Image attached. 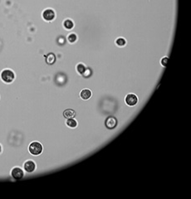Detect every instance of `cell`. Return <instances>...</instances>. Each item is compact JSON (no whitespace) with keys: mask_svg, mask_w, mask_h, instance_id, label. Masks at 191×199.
Listing matches in <instances>:
<instances>
[{"mask_svg":"<svg viewBox=\"0 0 191 199\" xmlns=\"http://www.w3.org/2000/svg\"><path fill=\"white\" fill-rule=\"evenodd\" d=\"M15 78V75L13 72L10 70V69H5L3 72H1V79L3 80V82L5 83H11L13 82Z\"/></svg>","mask_w":191,"mask_h":199,"instance_id":"6da1fadb","label":"cell"},{"mask_svg":"<svg viewBox=\"0 0 191 199\" xmlns=\"http://www.w3.org/2000/svg\"><path fill=\"white\" fill-rule=\"evenodd\" d=\"M28 150L33 155H39L42 152V145L39 142H32L30 143Z\"/></svg>","mask_w":191,"mask_h":199,"instance_id":"7a4b0ae2","label":"cell"},{"mask_svg":"<svg viewBox=\"0 0 191 199\" xmlns=\"http://www.w3.org/2000/svg\"><path fill=\"white\" fill-rule=\"evenodd\" d=\"M125 101L127 105H129V106H134L138 102V97L136 96L135 94L130 93V94H128L125 96Z\"/></svg>","mask_w":191,"mask_h":199,"instance_id":"3957f363","label":"cell"},{"mask_svg":"<svg viewBox=\"0 0 191 199\" xmlns=\"http://www.w3.org/2000/svg\"><path fill=\"white\" fill-rule=\"evenodd\" d=\"M42 18H43L44 20L46 21H52L55 18V12L52 10V9L47 8L46 10L43 11V13H42Z\"/></svg>","mask_w":191,"mask_h":199,"instance_id":"277c9868","label":"cell"},{"mask_svg":"<svg viewBox=\"0 0 191 199\" xmlns=\"http://www.w3.org/2000/svg\"><path fill=\"white\" fill-rule=\"evenodd\" d=\"M116 124H117V120H116V118L113 117V116H109V117L106 118V122H105V125L107 129H112L114 128H116Z\"/></svg>","mask_w":191,"mask_h":199,"instance_id":"5b68a950","label":"cell"},{"mask_svg":"<svg viewBox=\"0 0 191 199\" xmlns=\"http://www.w3.org/2000/svg\"><path fill=\"white\" fill-rule=\"evenodd\" d=\"M11 174H12V177L13 179L18 180V179H23V171L20 168L16 167L14 169H13L12 172H11Z\"/></svg>","mask_w":191,"mask_h":199,"instance_id":"8992f818","label":"cell"},{"mask_svg":"<svg viewBox=\"0 0 191 199\" xmlns=\"http://www.w3.org/2000/svg\"><path fill=\"white\" fill-rule=\"evenodd\" d=\"M23 167H24V169L26 170L27 173H32L36 169V164L33 161L28 160V161H27L26 163H24Z\"/></svg>","mask_w":191,"mask_h":199,"instance_id":"52a82bcc","label":"cell"},{"mask_svg":"<svg viewBox=\"0 0 191 199\" xmlns=\"http://www.w3.org/2000/svg\"><path fill=\"white\" fill-rule=\"evenodd\" d=\"M80 96L82 100H85V101L89 100L92 96V91L90 90H88V89H84L80 93Z\"/></svg>","mask_w":191,"mask_h":199,"instance_id":"ba28073f","label":"cell"},{"mask_svg":"<svg viewBox=\"0 0 191 199\" xmlns=\"http://www.w3.org/2000/svg\"><path fill=\"white\" fill-rule=\"evenodd\" d=\"M76 115V112L72 110V109H67L66 110H64L63 112V116L66 119H71V118H74Z\"/></svg>","mask_w":191,"mask_h":199,"instance_id":"9c48e42d","label":"cell"},{"mask_svg":"<svg viewBox=\"0 0 191 199\" xmlns=\"http://www.w3.org/2000/svg\"><path fill=\"white\" fill-rule=\"evenodd\" d=\"M63 26H64V27L67 30H71L74 27V23H73V22L71 19H67V20L63 22Z\"/></svg>","mask_w":191,"mask_h":199,"instance_id":"30bf717a","label":"cell"},{"mask_svg":"<svg viewBox=\"0 0 191 199\" xmlns=\"http://www.w3.org/2000/svg\"><path fill=\"white\" fill-rule=\"evenodd\" d=\"M77 71L79 74L81 75H84L85 72L87 71V66H85L82 63H79L78 66H77Z\"/></svg>","mask_w":191,"mask_h":199,"instance_id":"8fae6325","label":"cell"},{"mask_svg":"<svg viewBox=\"0 0 191 199\" xmlns=\"http://www.w3.org/2000/svg\"><path fill=\"white\" fill-rule=\"evenodd\" d=\"M67 124L68 127L76 128L77 127V125H78V122L76 121V120H74L73 118H71V119H67Z\"/></svg>","mask_w":191,"mask_h":199,"instance_id":"7c38bea8","label":"cell"},{"mask_svg":"<svg viewBox=\"0 0 191 199\" xmlns=\"http://www.w3.org/2000/svg\"><path fill=\"white\" fill-rule=\"evenodd\" d=\"M55 60H56V57H55V55L53 53H49L47 56L46 61L48 64H53L55 62Z\"/></svg>","mask_w":191,"mask_h":199,"instance_id":"4fadbf2b","label":"cell"},{"mask_svg":"<svg viewBox=\"0 0 191 199\" xmlns=\"http://www.w3.org/2000/svg\"><path fill=\"white\" fill-rule=\"evenodd\" d=\"M116 44L118 46H124L126 44V40L123 37H119L116 40Z\"/></svg>","mask_w":191,"mask_h":199,"instance_id":"5bb4252c","label":"cell"},{"mask_svg":"<svg viewBox=\"0 0 191 199\" xmlns=\"http://www.w3.org/2000/svg\"><path fill=\"white\" fill-rule=\"evenodd\" d=\"M77 39H78V37L75 33H70L67 37V40L71 43H74L75 41H77Z\"/></svg>","mask_w":191,"mask_h":199,"instance_id":"9a60e30c","label":"cell"},{"mask_svg":"<svg viewBox=\"0 0 191 199\" xmlns=\"http://www.w3.org/2000/svg\"><path fill=\"white\" fill-rule=\"evenodd\" d=\"M167 61H168V57H167V56H165V57H163V58H162V60H161V61H160V63H161V65H162L163 66H166Z\"/></svg>","mask_w":191,"mask_h":199,"instance_id":"2e32d148","label":"cell"},{"mask_svg":"<svg viewBox=\"0 0 191 199\" xmlns=\"http://www.w3.org/2000/svg\"><path fill=\"white\" fill-rule=\"evenodd\" d=\"M1 150H2V148H1V145H0V153H1Z\"/></svg>","mask_w":191,"mask_h":199,"instance_id":"e0dca14e","label":"cell"}]
</instances>
